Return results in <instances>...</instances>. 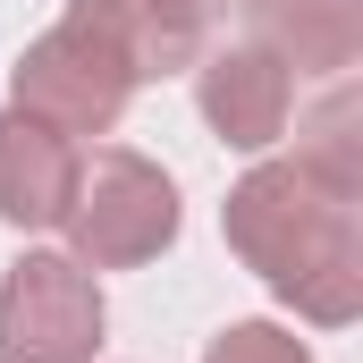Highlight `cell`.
<instances>
[{
  "instance_id": "obj_1",
  "label": "cell",
  "mask_w": 363,
  "mask_h": 363,
  "mask_svg": "<svg viewBox=\"0 0 363 363\" xmlns=\"http://www.w3.org/2000/svg\"><path fill=\"white\" fill-rule=\"evenodd\" d=\"M220 228L237 245V262L287 296L304 321L347 330L363 313V237H355V178L321 169V161H262L254 178L228 186Z\"/></svg>"
},
{
  "instance_id": "obj_2",
  "label": "cell",
  "mask_w": 363,
  "mask_h": 363,
  "mask_svg": "<svg viewBox=\"0 0 363 363\" xmlns=\"http://www.w3.org/2000/svg\"><path fill=\"white\" fill-rule=\"evenodd\" d=\"M17 110L60 127V135H110L118 110L144 85V51H135V0H68V17L26 43L17 60Z\"/></svg>"
},
{
  "instance_id": "obj_3",
  "label": "cell",
  "mask_w": 363,
  "mask_h": 363,
  "mask_svg": "<svg viewBox=\"0 0 363 363\" xmlns=\"http://www.w3.org/2000/svg\"><path fill=\"white\" fill-rule=\"evenodd\" d=\"M60 228H68V245H77L85 271H135V262L169 254V237H178V186L161 178L144 152L110 144V152L77 161V194H68Z\"/></svg>"
},
{
  "instance_id": "obj_4",
  "label": "cell",
  "mask_w": 363,
  "mask_h": 363,
  "mask_svg": "<svg viewBox=\"0 0 363 363\" xmlns=\"http://www.w3.org/2000/svg\"><path fill=\"white\" fill-rule=\"evenodd\" d=\"M101 287L77 254H26L0 279V363H93Z\"/></svg>"
},
{
  "instance_id": "obj_5",
  "label": "cell",
  "mask_w": 363,
  "mask_h": 363,
  "mask_svg": "<svg viewBox=\"0 0 363 363\" xmlns=\"http://www.w3.org/2000/svg\"><path fill=\"white\" fill-rule=\"evenodd\" d=\"M194 101L211 118L220 144L237 152H262L287 135V110H296V85L262 43H220V51H194Z\"/></svg>"
},
{
  "instance_id": "obj_6",
  "label": "cell",
  "mask_w": 363,
  "mask_h": 363,
  "mask_svg": "<svg viewBox=\"0 0 363 363\" xmlns=\"http://www.w3.org/2000/svg\"><path fill=\"white\" fill-rule=\"evenodd\" d=\"M77 194V144L26 110H0V220L9 228H60Z\"/></svg>"
},
{
  "instance_id": "obj_7",
  "label": "cell",
  "mask_w": 363,
  "mask_h": 363,
  "mask_svg": "<svg viewBox=\"0 0 363 363\" xmlns=\"http://www.w3.org/2000/svg\"><path fill=\"white\" fill-rule=\"evenodd\" d=\"M245 26L296 77H347L363 51V0H245Z\"/></svg>"
},
{
  "instance_id": "obj_8",
  "label": "cell",
  "mask_w": 363,
  "mask_h": 363,
  "mask_svg": "<svg viewBox=\"0 0 363 363\" xmlns=\"http://www.w3.org/2000/svg\"><path fill=\"white\" fill-rule=\"evenodd\" d=\"M220 9H228V0H135V51H144V77L194 68V51H203V34H211Z\"/></svg>"
},
{
  "instance_id": "obj_9",
  "label": "cell",
  "mask_w": 363,
  "mask_h": 363,
  "mask_svg": "<svg viewBox=\"0 0 363 363\" xmlns=\"http://www.w3.org/2000/svg\"><path fill=\"white\" fill-rule=\"evenodd\" d=\"M203 363H313V355H304V338L279 330V321H228Z\"/></svg>"
}]
</instances>
